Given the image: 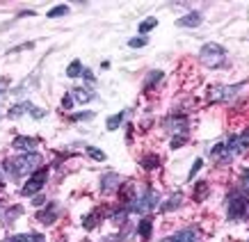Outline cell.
Returning a JSON list of instances; mask_svg holds the SVG:
<instances>
[{"label": "cell", "mask_w": 249, "mask_h": 242, "mask_svg": "<svg viewBox=\"0 0 249 242\" xmlns=\"http://www.w3.org/2000/svg\"><path fill=\"white\" fill-rule=\"evenodd\" d=\"M156 25H158V21H156L153 16H149V18H144V21L140 23V32H142L144 37H146V32H149V30H153Z\"/></svg>", "instance_id": "cell-22"}, {"label": "cell", "mask_w": 249, "mask_h": 242, "mask_svg": "<svg viewBox=\"0 0 249 242\" xmlns=\"http://www.w3.org/2000/svg\"><path fill=\"white\" fill-rule=\"evenodd\" d=\"M142 165L144 167H158V158H156V156H151V158H146V160H142Z\"/></svg>", "instance_id": "cell-34"}, {"label": "cell", "mask_w": 249, "mask_h": 242, "mask_svg": "<svg viewBox=\"0 0 249 242\" xmlns=\"http://www.w3.org/2000/svg\"><path fill=\"white\" fill-rule=\"evenodd\" d=\"M242 85H229V87H217V89L213 91V101H231L238 96V91H240Z\"/></svg>", "instance_id": "cell-9"}, {"label": "cell", "mask_w": 249, "mask_h": 242, "mask_svg": "<svg viewBox=\"0 0 249 242\" xmlns=\"http://www.w3.org/2000/svg\"><path fill=\"white\" fill-rule=\"evenodd\" d=\"M162 71H151L149 73V78H146V83H144V89H151L153 85H158V83H162Z\"/></svg>", "instance_id": "cell-20"}, {"label": "cell", "mask_w": 249, "mask_h": 242, "mask_svg": "<svg viewBox=\"0 0 249 242\" xmlns=\"http://www.w3.org/2000/svg\"><path fill=\"white\" fill-rule=\"evenodd\" d=\"M28 48H35V41H28V44H21V46H14V48H9L7 53H21V51H28Z\"/></svg>", "instance_id": "cell-29"}, {"label": "cell", "mask_w": 249, "mask_h": 242, "mask_svg": "<svg viewBox=\"0 0 249 242\" xmlns=\"http://www.w3.org/2000/svg\"><path fill=\"white\" fill-rule=\"evenodd\" d=\"M238 192L249 197V167H245L240 172V178H238Z\"/></svg>", "instance_id": "cell-15"}, {"label": "cell", "mask_w": 249, "mask_h": 242, "mask_svg": "<svg viewBox=\"0 0 249 242\" xmlns=\"http://www.w3.org/2000/svg\"><path fill=\"white\" fill-rule=\"evenodd\" d=\"M30 114L35 117V119H44V117H46V110H41V107H35V105H32V107H30Z\"/></svg>", "instance_id": "cell-31"}, {"label": "cell", "mask_w": 249, "mask_h": 242, "mask_svg": "<svg viewBox=\"0 0 249 242\" xmlns=\"http://www.w3.org/2000/svg\"><path fill=\"white\" fill-rule=\"evenodd\" d=\"M160 204V194L156 192V190L151 188H144L142 197H137L133 204H130V212H140V215H144V212L153 210L156 206Z\"/></svg>", "instance_id": "cell-3"}, {"label": "cell", "mask_w": 249, "mask_h": 242, "mask_svg": "<svg viewBox=\"0 0 249 242\" xmlns=\"http://www.w3.org/2000/svg\"><path fill=\"white\" fill-rule=\"evenodd\" d=\"M62 107H64V110H69V107H73V99H71V94L62 99Z\"/></svg>", "instance_id": "cell-35"}, {"label": "cell", "mask_w": 249, "mask_h": 242, "mask_svg": "<svg viewBox=\"0 0 249 242\" xmlns=\"http://www.w3.org/2000/svg\"><path fill=\"white\" fill-rule=\"evenodd\" d=\"M67 76L69 78H78V76H83V64L78 60H73L71 64L67 67Z\"/></svg>", "instance_id": "cell-21"}, {"label": "cell", "mask_w": 249, "mask_h": 242, "mask_svg": "<svg viewBox=\"0 0 249 242\" xmlns=\"http://www.w3.org/2000/svg\"><path fill=\"white\" fill-rule=\"evenodd\" d=\"M211 156H213L215 160H229L227 144H215V146H213V151H211Z\"/></svg>", "instance_id": "cell-19"}, {"label": "cell", "mask_w": 249, "mask_h": 242, "mask_svg": "<svg viewBox=\"0 0 249 242\" xmlns=\"http://www.w3.org/2000/svg\"><path fill=\"white\" fill-rule=\"evenodd\" d=\"M126 119V112H119V114H112V117H110V119L106 121V128L107 130H117L121 126V121Z\"/></svg>", "instance_id": "cell-18"}, {"label": "cell", "mask_w": 249, "mask_h": 242, "mask_svg": "<svg viewBox=\"0 0 249 242\" xmlns=\"http://www.w3.org/2000/svg\"><path fill=\"white\" fill-rule=\"evenodd\" d=\"M71 119L73 121H89V119H94V112H78V114H73Z\"/></svg>", "instance_id": "cell-30"}, {"label": "cell", "mask_w": 249, "mask_h": 242, "mask_svg": "<svg viewBox=\"0 0 249 242\" xmlns=\"http://www.w3.org/2000/svg\"><path fill=\"white\" fill-rule=\"evenodd\" d=\"M57 217H60V208H57V204H48L44 210L37 212V222H39V224H44V226L55 224V222H57Z\"/></svg>", "instance_id": "cell-7"}, {"label": "cell", "mask_w": 249, "mask_h": 242, "mask_svg": "<svg viewBox=\"0 0 249 242\" xmlns=\"http://www.w3.org/2000/svg\"><path fill=\"white\" fill-rule=\"evenodd\" d=\"M249 149V130H245V133H238V135H233L231 139H229L227 144V153L229 158L231 156H240L242 151H247Z\"/></svg>", "instance_id": "cell-6"}, {"label": "cell", "mask_w": 249, "mask_h": 242, "mask_svg": "<svg viewBox=\"0 0 249 242\" xmlns=\"http://www.w3.org/2000/svg\"><path fill=\"white\" fill-rule=\"evenodd\" d=\"M69 14V5H57V7L48 9V18H60V16Z\"/></svg>", "instance_id": "cell-23"}, {"label": "cell", "mask_w": 249, "mask_h": 242, "mask_svg": "<svg viewBox=\"0 0 249 242\" xmlns=\"http://www.w3.org/2000/svg\"><path fill=\"white\" fill-rule=\"evenodd\" d=\"M14 160V167H16V174H18V178H21L23 174H32V172H37V169H41V156L35 151L30 153H21L18 158H12Z\"/></svg>", "instance_id": "cell-2"}, {"label": "cell", "mask_w": 249, "mask_h": 242, "mask_svg": "<svg viewBox=\"0 0 249 242\" xmlns=\"http://www.w3.org/2000/svg\"><path fill=\"white\" fill-rule=\"evenodd\" d=\"M201 21H204V16L199 14V12H190V14L178 18V25L181 28H196V25H201Z\"/></svg>", "instance_id": "cell-12"}, {"label": "cell", "mask_w": 249, "mask_h": 242, "mask_svg": "<svg viewBox=\"0 0 249 242\" xmlns=\"http://www.w3.org/2000/svg\"><path fill=\"white\" fill-rule=\"evenodd\" d=\"M119 199H121V204H126V206H130L133 201H135L133 183H128V185H119Z\"/></svg>", "instance_id": "cell-13"}, {"label": "cell", "mask_w": 249, "mask_h": 242, "mask_svg": "<svg viewBox=\"0 0 249 242\" xmlns=\"http://www.w3.org/2000/svg\"><path fill=\"white\" fill-rule=\"evenodd\" d=\"M160 242H199V231L192 228V226L181 228L176 235H172V238H162Z\"/></svg>", "instance_id": "cell-8"}, {"label": "cell", "mask_w": 249, "mask_h": 242, "mask_svg": "<svg viewBox=\"0 0 249 242\" xmlns=\"http://www.w3.org/2000/svg\"><path fill=\"white\" fill-rule=\"evenodd\" d=\"M5 242H44V235L41 233H18Z\"/></svg>", "instance_id": "cell-14"}, {"label": "cell", "mask_w": 249, "mask_h": 242, "mask_svg": "<svg viewBox=\"0 0 249 242\" xmlns=\"http://www.w3.org/2000/svg\"><path fill=\"white\" fill-rule=\"evenodd\" d=\"M98 220H101V210H94L91 215H87V217H85V224H83V226L85 228H94L98 224Z\"/></svg>", "instance_id": "cell-24"}, {"label": "cell", "mask_w": 249, "mask_h": 242, "mask_svg": "<svg viewBox=\"0 0 249 242\" xmlns=\"http://www.w3.org/2000/svg\"><path fill=\"white\" fill-rule=\"evenodd\" d=\"M227 212H229V220H242L249 212V197H245L240 192L231 194L227 201Z\"/></svg>", "instance_id": "cell-4"}, {"label": "cell", "mask_w": 249, "mask_h": 242, "mask_svg": "<svg viewBox=\"0 0 249 242\" xmlns=\"http://www.w3.org/2000/svg\"><path fill=\"white\" fill-rule=\"evenodd\" d=\"M87 156H91V158L98 160V162H103V160H106V153L101 151V149H96V146H87Z\"/></svg>", "instance_id": "cell-26"}, {"label": "cell", "mask_w": 249, "mask_h": 242, "mask_svg": "<svg viewBox=\"0 0 249 242\" xmlns=\"http://www.w3.org/2000/svg\"><path fill=\"white\" fill-rule=\"evenodd\" d=\"M46 181H48V169H46V167H41V169H37V172L30 176V181L23 185L21 194H23V197H32V194H37L39 190H44Z\"/></svg>", "instance_id": "cell-5"}, {"label": "cell", "mask_w": 249, "mask_h": 242, "mask_svg": "<svg viewBox=\"0 0 249 242\" xmlns=\"http://www.w3.org/2000/svg\"><path fill=\"white\" fill-rule=\"evenodd\" d=\"M121 185V176L110 172V174H103L101 176V192H112Z\"/></svg>", "instance_id": "cell-11"}, {"label": "cell", "mask_w": 249, "mask_h": 242, "mask_svg": "<svg viewBox=\"0 0 249 242\" xmlns=\"http://www.w3.org/2000/svg\"><path fill=\"white\" fill-rule=\"evenodd\" d=\"M151 231H153V224H151V220H149V217L137 224V233H140V238H142V240H149V238H151Z\"/></svg>", "instance_id": "cell-17"}, {"label": "cell", "mask_w": 249, "mask_h": 242, "mask_svg": "<svg viewBox=\"0 0 249 242\" xmlns=\"http://www.w3.org/2000/svg\"><path fill=\"white\" fill-rule=\"evenodd\" d=\"M5 188V181H2V174H0V190Z\"/></svg>", "instance_id": "cell-38"}, {"label": "cell", "mask_w": 249, "mask_h": 242, "mask_svg": "<svg viewBox=\"0 0 249 242\" xmlns=\"http://www.w3.org/2000/svg\"><path fill=\"white\" fill-rule=\"evenodd\" d=\"M7 87H9V80L7 78H2V80H0V96H2V91L7 89Z\"/></svg>", "instance_id": "cell-37"}, {"label": "cell", "mask_w": 249, "mask_h": 242, "mask_svg": "<svg viewBox=\"0 0 249 242\" xmlns=\"http://www.w3.org/2000/svg\"><path fill=\"white\" fill-rule=\"evenodd\" d=\"M21 212H23V208H21V206H16V208H12V210L7 212V222H12V220H14V217H18Z\"/></svg>", "instance_id": "cell-33"}, {"label": "cell", "mask_w": 249, "mask_h": 242, "mask_svg": "<svg viewBox=\"0 0 249 242\" xmlns=\"http://www.w3.org/2000/svg\"><path fill=\"white\" fill-rule=\"evenodd\" d=\"M199 60H201L204 67L215 69V67H219V64H224L227 51L219 44H206V46H201V51H199Z\"/></svg>", "instance_id": "cell-1"}, {"label": "cell", "mask_w": 249, "mask_h": 242, "mask_svg": "<svg viewBox=\"0 0 249 242\" xmlns=\"http://www.w3.org/2000/svg\"><path fill=\"white\" fill-rule=\"evenodd\" d=\"M83 78L87 80V83H94V80H96V78H94V73H91L89 69H83Z\"/></svg>", "instance_id": "cell-36"}, {"label": "cell", "mask_w": 249, "mask_h": 242, "mask_svg": "<svg viewBox=\"0 0 249 242\" xmlns=\"http://www.w3.org/2000/svg\"><path fill=\"white\" fill-rule=\"evenodd\" d=\"M146 44H149V39H146V37H133L128 41L130 48H142V46H146Z\"/></svg>", "instance_id": "cell-27"}, {"label": "cell", "mask_w": 249, "mask_h": 242, "mask_svg": "<svg viewBox=\"0 0 249 242\" xmlns=\"http://www.w3.org/2000/svg\"><path fill=\"white\" fill-rule=\"evenodd\" d=\"M181 201H183V194H181V192H174L172 197H169V199L165 201V206H162V210H165V212L176 210V208L181 206Z\"/></svg>", "instance_id": "cell-16"}, {"label": "cell", "mask_w": 249, "mask_h": 242, "mask_svg": "<svg viewBox=\"0 0 249 242\" xmlns=\"http://www.w3.org/2000/svg\"><path fill=\"white\" fill-rule=\"evenodd\" d=\"M39 146V139L37 137H25V135H18L14 139V149L16 151H23V153H30V151H35Z\"/></svg>", "instance_id": "cell-10"}, {"label": "cell", "mask_w": 249, "mask_h": 242, "mask_svg": "<svg viewBox=\"0 0 249 242\" xmlns=\"http://www.w3.org/2000/svg\"><path fill=\"white\" fill-rule=\"evenodd\" d=\"M201 167H204V160H201V158H196V160H195V165H192V169H190L188 181H192V178H195V176H196V172H199Z\"/></svg>", "instance_id": "cell-28"}, {"label": "cell", "mask_w": 249, "mask_h": 242, "mask_svg": "<svg viewBox=\"0 0 249 242\" xmlns=\"http://www.w3.org/2000/svg\"><path fill=\"white\" fill-rule=\"evenodd\" d=\"M185 139H188V137L185 135H176L172 139V149H178V146H181V144H185Z\"/></svg>", "instance_id": "cell-32"}, {"label": "cell", "mask_w": 249, "mask_h": 242, "mask_svg": "<svg viewBox=\"0 0 249 242\" xmlns=\"http://www.w3.org/2000/svg\"><path fill=\"white\" fill-rule=\"evenodd\" d=\"M73 96H76V101H80V103H87L89 99H94L89 91H87V89H80V87H76V89H73Z\"/></svg>", "instance_id": "cell-25"}]
</instances>
